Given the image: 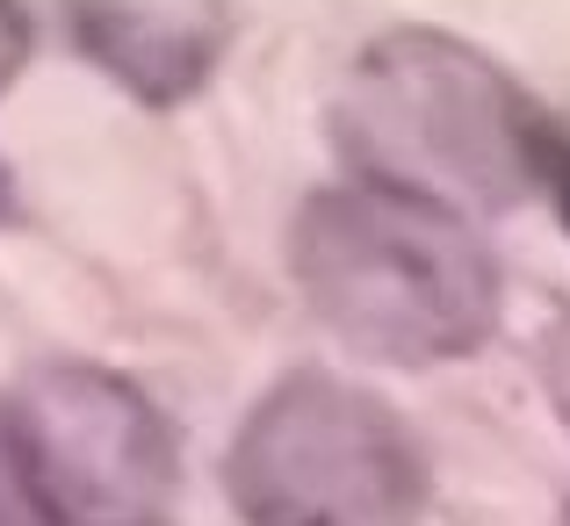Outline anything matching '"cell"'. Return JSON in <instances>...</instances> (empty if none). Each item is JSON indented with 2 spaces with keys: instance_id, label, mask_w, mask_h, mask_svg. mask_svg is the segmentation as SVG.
<instances>
[{
  "instance_id": "1",
  "label": "cell",
  "mask_w": 570,
  "mask_h": 526,
  "mask_svg": "<svg viewBox=\"0 0 570 526\" xmlns=\"http://www.w3.org/2000/svg\"><path fill=\"white\" fill-rule=\"evenodd\" d=\"M333 145L347 173L412 188L462 217L549 202L570 123L549 116L491 51L448 29H390L362 43L333 95Z\"/></svg>"
},
{
  "instance_id": "4",
  "label": "cell",
  "mask_w": 570,
  "mask_h": 526,
  "mask_svg": "<svg viewBox=\"0 0 570 526\" xmlns=\"http://www.w3.org/2000/svg\"><path fill=\"white\" fill-rule=\"evenodd\" d=\"M224 498L246 526H426L433 462L368 383L289 368L238 418Z\"/></svg>"
},
{
  "instance_id": "2",
  "label": "cell",
  "mask_w": 570,
  "mask_h": 526,
  "mask_svg": "<svg viewBox=\"0 0 570 526\" xmlns=\"http://www.w3.org/2000/svg\"><path fill=\"white\" fill-rule=\"evenodd\" d=\"M289 281L340 347L383 368L470 360L505 310L499 252L476 217L362 173L296 209Z\"/></svg>"
},
{
  "instance_id": "6",
  "label": "cell",
  "mask_w": 570,
  "mask_h": 526,
  "mask_svg": "<svg viewBox=\"0 0 570 526\" xmlns=\"http://www.w3.org/2000/svg\"><path fill=\"white\" fill-rule=\"evenodd\" d=\"M29 43H37V22H29L22 0H0V95L14 87V72L29 66Z\"/></svg>"
},
{
  "instance_id": "8",
  "label": "cell",
  "mask_w": 570,
  "mask_h": 526,
  "mask_svg": "<svg viewBox=\"0 0 570 526\" xmlns=\"http://www.w3.org/2000/svg\"><path fill=\"white\" fill-rule=\"evenodd\" d=\"M14 209V173H8V159H0V217Z\"/></svg>"
},
{
  "instance_id": "5",
  "label": "cell",
  "mask_w": 570,
  "mask_h": 526,
  "mask_svg": "<svg viewBox=\"0 0 570 526\" xmlns=\"http://www.w3.org/2000/svg\"><path fill=\"white\" fill-rule=\"evenodd\" d=\"M58 22L130 101L174 109L217 80L238 37V0H58Z\"/></svg>"
},
{
  "instance_id": "3",
  "label": "cell",
  "mask_w": 570,
  "mask_h": 526,
  "mask_svg": "<svg viewBox=\"0 0 570 526\" xmlns=\"http://www.w3.org/2000/svg\"><path fill=\"white\" fill-rule=\"evenodd\" d=\"M181 440L130 375L37 360L0 389V526H174Z\"/></svg>"
},
{
  "instance_id": "7",
  "label": "cell",
  "mask_w": 570,
  "mask_h": 526,
  "mask_svg": "<svg viewBox=\"0 0 570 526\" xmlns=\"http://www.w3.org/2000/svg\"><path fill=\"white\" fill-rule=\"evenodd\" d=\"M542 389H549V404H557V418L570 426V318H557L549 339H542Z\"/></svg>"
},
{
  "instance_id": "9",
  "label": "cell",
  "mask_w": 570,
  "mask_h": 526,
  "mask_svg": "<svg viewBox=\"0 0 570 526\" xmlns=\"http://www.w3.org/2000/svg\"><path fill=\"white\" fill-rule=\"evenodd\" d=\"M563 526H570V513H563Z\"/></svg>"
}]
</instances>
